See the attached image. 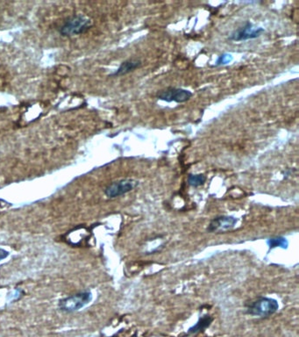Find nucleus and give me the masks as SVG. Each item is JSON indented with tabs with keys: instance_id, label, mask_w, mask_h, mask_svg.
Wrapping results in <instances>:
<instances>
[{
	"instance_id": "f03ea898",
	"label": "nucleus",
	"mask_w": 299,
	"mask_h": 337,
	"mask_svg": "<svg viewBox=\"0 0 299 337\" xmlns=\"http://www.w3.org/2000/svg\"><path fill=\"white\" fill-rule=\"evenodd\" d=\"M92 21L85 15H75L68 19L60 28V34L64 36H74L83 34L90 29Z\"/></svg>"
},
{
	"instance_id": "1a4fd4ad",
	"label": "nucleus",
	"mask_w": 299,
	"mask_h": 337,
	"mask_svg": "<svg viewBox=\"0 0 299 337\" xmlns=\"http://www.w3.org/2000/svg\"><path fill=\"white\" fill-rule=\"evenodd\" d=\"M213 321V318L210 315L203 316L202 318H200L196 325H194L193 327H191L188 333L189 334H197L199 332H203L205 331L207 328L210 327L211 322Z\"/></svg>"
},
{
	"instance_id": "9b49d317",
	"label": "nucleus",
	"mask_w": 299,
	"mask_h": 337,
	"mask_svg": "<svg viewBox=\"0 0 299 337\" xmlns=\"http://www.w3.org/2000/svg\"><path fill=\"white\" fill-rule=\"evenodd\" d=\"M207 182V176L204 174H190L188 177V184L192 187H199Z\"/></svg>"
},
{
	"instance_id": "20e7f679",
	"label": "nucleus",
	"mask_w": 299,
	"mask_h": 337,
	"mask_svg": "<svg viewBox=\"0 0 299 337\" xmlns=\"http://www.w3.org/2000/svg\"><path fill=\"white\" fill-rule=\"evenodd\" d=\"M193 96V93L182 88H169L165 89L160 91L157 93V98L162 101L176 102V103H184L190 100V97Z\"/></svg>"
},
{
	"instance_id": "f8f14e48",
	"label": "nucleus",
	"mask_w": 299,
	"mask_h": 337,
	"mask_svg": "<svg viewBox=\"0 0 299 337\" xmlns=\"http://www.w3.org/2000/svg\"><path fill=\"white\" fill-rule=\"evenodd\" d=\"M232 61V55L231 54H227L225 53L223 55H219V58L216 62V66H219V65H226L228 63H231Z\"/></svg>"
},
{
	"instance_id": "ddd939ff",
	"label": "nucleus",
	"mask_w": 299,
	"mask_h": 337,
	"mask_svg": "<svg viewBox=\"0 0 299 337\" xmlns=\"http://www.w3.org/2000/svg\"><path fill=\"white\" fill-rule=\"evenodd\" d=\"M9 252L3 249H0V261L4 260L6 257H8Z\"/></svg>"
},
{
	"instance_id": "f257e3e1",
	"label": "nucleus",
	"mask_w": 299,
	"mask_h": 337,
	"mask_svg": "<svg viewBox=\"0 0 299 337\" xmlns=\"http://www.w3.org/2000/svg\"><path fill=\"white\" fill-rule=\"evenodd\" d=\"M278 308L279 305L276 299L261 297L249 304L247 308V313L249 315L265 318L273 315L277 312Z\"/></svg>"
},
{
	"instance_id": "423d86ee",
	"label": "nucleus",
	"mask_w": 299,
	"mask_h": 337,
	"mask_svg": "<svg viewBox=\"0 0 299 337\" xmlns=\"http://www.w3.org/2000/svg\"><path fill=\"white\" fill-rule=\"evenodd\" d=\"M264 32V28L258 27L253 28V24L250 22H247L246 25L240 27L232 33L230 36V40L234 42H241L247 40H252L259 37Z\"/></svg>"
},
{
	"instance_id": "39448f33",
	"label": "nucleus",
	"mask_w": 299,
	"mask_h": 337,
	"mask_svg": "<svg viewBox=\"0 0 299 337\" xmlns=\"http://www.w3.org/2000/svg\"><path fill=\"white\" fill-rule=\"evenodd\" d=\"M139 185L138 181L135 179H122L119 181L114 182L106 187L105 193L110 198H117L125 194L130 193Z\"/></svg>"
},
{
	"instance_id": "7ed1b4c3",
	"label": "nucleus",
	"mask_w": 299,
	"mask_h": 337,
	"mask_svg": "<svg viewBox=\"0 0 299 337\" xmlns=\"http://www.w3.org/2000/svg\"><path fill=\"white\" fill-rule=\"evenodd\" d=\"M92 299L91 291H83L72 295L60 301L59 308L64 312L71 313L84 308Z\"/></svg>"
},
{
	"instance_id": "9d476101",
	"label": "nucleus",
	"mask_w": 299,
	"mask_h": 337,
	"mask_svg": "<svg viewBox=\"0 0 299 337\" xmlns=\"http://www.w3.org/2000/svg\"><path fill=\"white\" fill-rule=\"evenodd\" d=\"M267 243L270 249H275V248H282V249H287L289 242L286 238L284 237H275L270 238L267 241Z\"/></svg>"
},
{
	"instance_id": "6e6552de",
	"label": "nucleus",
	"mask_w": 299,
	"mask_h": 337,
	"mask_svg": "<svg viewBox=\"0 0 299 337\" xmlns=\"http://www.w3.org/2000/svg\"><path fill=\"white\" fill-rule=\"evenodd\" d=\"M141 65H142V63L139 59L134 58V59L127 60L120 64L118 70L113 73L112 76H119L127 75L128 73L134 72L136 69L140 67Z\"/></svg>"
},
{
	"instance_id": "0eeeda50",
	"label": "nucleus",
	"mask_w": 299,
	"mask_h": 337,
	"mask_svg": "<svg viewBox=\"0 0 299 337\" xmlns=\"http://www.w3.org/2000/svg\"><path fill=\"white\" fill-rule=\"evenodd\" d=\"M238 222V219H236L232 216H219L216 217L211 220L207 231L209 233H217V232H226L231 230L235 227L236 223Z\"/></svg>"
}]
</instances>
